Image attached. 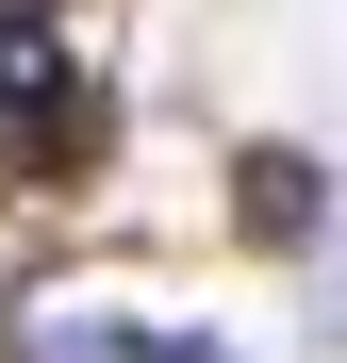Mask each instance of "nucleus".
Masks as SVG:
<instances>
[{
    "instance_id": "1",
    "label": "nucleus",
    "mask_w": 347,
    "mask_h": 363,
    "mask_svg": "<svg viewBox=\"0 0 347 363\" xmlns=\"http://www.w3.org/2000/svg\"><path fill=\"white\" fill-rule=\"evenodd\" d=\"M99 165H116V83L67 50L33 99H0V182H17V199H67V182H99Z\"/></svg>"
},
{
    "instance_id": "2",
    "label": "nucleus",
    "mask_w": 347,
    "mask_h": 363,
    "mask_svg": "<svg viewBox=\"0 0 347 363\" xmlns=\"http://www.w3.org/2000/svg\"><path fill=\"white\" fill-rule=\"evenodd\" d=\"M231 231H248V248H281V264H314V248H331V149L248 133V149H231Z\"/></svg>"
},
{
    "instance_id": "3",
    "label": "nucleus",
    "mask_w": 347,
    "mask_h": 363,
    "mask_svg": "<svg viewBox=\"0 0 347 363\" xmlns=\"http://www.w3.org/2000/svg\"><path fill=\"white\" fill-rule=\"evenodd\" d=\"M0 363H149V330L116 314L99 281H17V314H0Z\"/></svg>"
},
{
    "instance_id": "4",
    "label": "nucleus",
    "mask_w": 347,
    "mask_h": 363,
    "mask_svg": "<svg viewBox=\"0 0 347 363\" xmlns=\"http://www.w3.org/2000/svg\"><path fill=\"white\" fill-rule=\"evenodd\" d=\"M149 363H248L231 330H149Z\"/></svg>"
}]
</instances>
